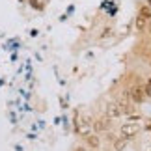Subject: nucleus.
<instances>
[{
	"label": "nucleus",
	"mask_w": 151,
	"mask_h": 151,
	"mask_svg": "<svg viewBox=\"0 0 151 151\" xmlns=\"http://www.w3.org/2000/svg\"><path fill=\"white\" fill-rule=\"evenodd\" d=\"M121 132H123V136H132L138 132V123H125L121 127Z\"/></svg>",
	"instance_id": "f257e3e1"
},
{
	"label": "nucleus",
	"mask_w": 151,
	"mask_h": 151,
	"mask_svg": "<svg viewBox=\"0 0 151 151\" xmlns=\"http://www.w3.org/2000/svg\"><path fill=\"white\" fill-rule=\"evenodd\" d=\"M144 95H146V90L144 88H132L131 90V97H132V101H136V103H140L142 99H144Z\"/></svg>",
	"instance_id": "f03ea898"
},
{
	"label": "nucleus",
	"mask_w": 151,
	"mask_h": 151,
	"mask_svg": "<svg viewBox=\"0 0 151 151\" xmlns=\"http://www.w3.org/2000/svg\"><path fill=\"white\" fill-rule=\"evenodd\" d=\"M108 114L110 116H118L119 114V106H118V104H110V106H108Z\"/></svg>",
	"instance_id": "7ed1b4c3"
},
{
	"label": "nucleus",
	"mask_w": 151,
	"mask_h": 151,
	"mask_svg": "<svg viewBox=\"0 0 151 151\" xmlns=\"http://www.w3.org/2000/svg\"><path fill=\"white\" fill-rule=\"evenodd\" d=\"M88 142H90V146H97V138L95 136H90L88 134Z\"/></svg>",
	"instance_id": "20e7f679"
}]
</instances>
